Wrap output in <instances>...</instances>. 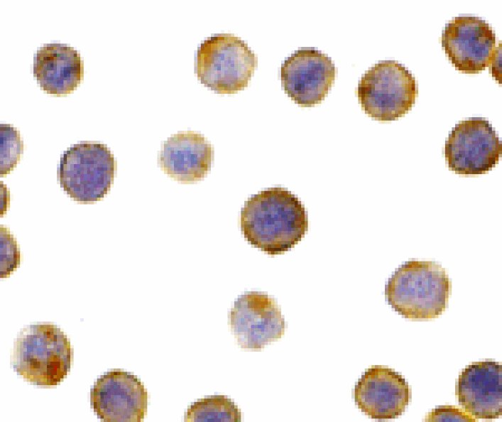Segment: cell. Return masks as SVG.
Masks as SVG:
<instances>
[{"mask_svg": "<svg viewBox=\"0 0 502 422\" xmlns=\"http://www.w3.org/2000/svg\"><path fill=\"white\" fill-rule=\"evenodd\" d=\"M240 224L245 239L269 254H280L294 247L307 227L301 202L280 188L261 191L245 202Z\"/></svg>", "mask_w": 502, "mask_h": 422, "instance_id": "6da1fadb", "label": "cell"}, {"mask_svg": "<svg viewBox=\"0 0 502 422\" xmlns=\"http://www.w3.org/2000/svg\"><path fill=\"white\" fill-rule=\"evenodd\" d=\"M451 282L441 265L408 261L395 271L386 286L389 305L411 320L434 319L448 305Z\"/></svg>", "mask_w": 502, "mask_h": 422, "instance_id": "7a4b0ae2", "label": "cell"}, {"mask_svg": "<svg viewBox=\"0 0 502 422\" xmlns=\"http://www.w3.org/2000/svg\"><path fill=\"white\" fill-rule=\"evenodd\" d=\"M70 355V342L62 331L53 325H35L20 333L13 359L18 373L25 379L50 386L67 374Z\"/></svg>", "mask_w": 502, "mask_h": 422, "instance_id": "3957f363", "label": "cell"}, {"mask_svg": "<svg viewBox=\"0 0 502 422\" xmlns=\"http://www.w3.org/2000/svg\"><path fill=\"white\" fill-rule=\"evenodd\" d=\"M257 65L248 45L231 34H218L205 40L197 56V74L201 83L219 93L244 89Z\"/></svg>", "mask_w": 502, "mask_h": 422, "instance_id": "277c9868", "label": "cell"}, {"mask_svg": "<svg viewBox=\"0 0 502 422\" xmlns=\"http://www.w3.org/2000/svg\"><path fill=\"white\" fill-rule=\"evenodd\" d=\"M116 161L109 149L95 142H81L69 148L60 158V186L75 201L99 200L109 190Z\"/></svg>", "mask_w": 502, "mask_h": 422, "instance_id": "5b68a950", "label": "cell"}, {"mask_svg": "<svg viewBox=\"0 0 502 422\" xmlns=\"http://www.w3.org/2000/svg\"><path fill=\"white\" fill-rule=\"evenodd\" d=\"M417 93L415 78L403 65L393 60L376 64L362 76L359 102L369 117L395 120L410 109Z\"/></svg>", "mask_w": 502, "mask_h": 422, "instance_id": "8992f818", "label": "cell"}, {"mask_svg": "<svg viewBox=\"0 0 502 422\" xmlns=\"http://www.w3.org/2000/svg\"><path fill=\"white\" fill-rule=\"evenodd\" d=\"M501 142L487 120L471 118L456 125L445 143V159L456 173L489 171L501 156Z\"/></svg>", "mask_w": 502, "mask_h": 422, "instance_id": "52a82bcc", "label": "cell"}, {"mask_svg": "<svg viewBox=\"0 0 502 422\" xmlns=\"http://www.w3.org/2000/svg\"><path fill=\"white\" fill-rule=\"evenodd\" d=\"M231 330L241 347L258 350L280 338L285 323L273 298L256 292L244 294L229 314Z\"/></svg>", "mask_w": 502, "mask_h": 422, "instance_id": "ba28073f", "label": "cell"}, {"mask_svg": "<svg viewBox=\"0 0 502 422\" xmlns=\"http://www.w3.org/2000/svg\"><path fill=\"white\" fill-rule=\"evenodd\" d=\"M334 75L331 58L311 48L295 51L285 60L280 70L285 92L302 107H311L324 100Z\"/></svg>", "mask_w": 502, "mask_h": 422, "instance_id": "9c48e42d", "label": "cell"}, {"mask_svg": "<svg viewBox=\"0 0 502 422\" xmlns=\"http://www.w3.org/2000/svg\"><path fill=\"white\" fill-rule=\"evenodd\" d=\"M405 379L392 369L373 366L359 379L354 399L359 409L371 418L391 419L402 414L410 400Z\"/></svg>", "mask_w": 502, "mask_h": 422, "instance_id": "30bf717a", "label": "cell"}, {"mask_svg": "<svg viewBox=\"0 0 502 422\" xmlns=\"http://www.w3.org/2000/svg\"><path fill=\"white\" fill-rule=\"evenodd\" d=\"M456 395L463 410L475 419L502 415V366L492 360L473 362L459 374Z\"/></svg>", "mask_w": 502, "mask_h": 422, "instance_id": "8fae6325", "label": "cell"}, {"mask_svg": "<svg viewBox=\"0 0 502 422\" xmlns=\"http://www.w3.org/2000/svg\"><path fill=\"white\" fill-rule=\"evenodd\" d=\"M92 404L103 421H139L146 406L143 386L134 376L114 371L99 378L92 391Z\"/></svg>", "mask_w": 502, "mask_h": 422, "instance_id": "7c38bea8", "label": "cell"}, {"mask_svg": "<svg viewBox=\"0 0 502 422\" xmlns=\"http://www.w3.org/2000/svg\"><path fill=\"white\" fill-rule=\"evenodd\" d=\"M213 158L211 144L200 134L180 132L169 137L158 153V163L175 180L192 183L204 178Z\"/></svg>", "mask_w": 502, "mask_h": 422, "instance_id": "4fadbf2b", "label": "cell"}, {"mask_svg": "<svg viewBox=\"0 0 502 422\" xmlns=\"http://www.w3.org/2000/svg\"><path fill=\"white\" fill-rule=\"evenodd\" d=\"M82 73L80 55L69 45L47 44L35 55L33 74L47 93H70L80 83Z\"/></svg>", "mask_w": 502, "mask_h": 422, "instance_id": "5bb4252c", "label": "cell"}, {"mask_svg": "<svg viewBox=\"0 0 502 422\" xmlns=\"http://www.w3.org/2000/svg\"><path fill=\"white\" fill-rule=\"evenodd\" d=\"M188 420L238 421L241 413L238 407L227 398L212 396L192 405L187 412Z\"/></svg>", "mask_w": 502, "mask_h": 422, "instance_id": "9a60e30c", "label": "cell"}, {"mask_svg": "<svg viewBox=\"0 0 502 422\" xmlns=\"http://www.w3.org/2000/svg\"><path fill=\"white\" fill-rule=\"evenodd\" d=\"M0 174L11 171L19 161L23 142L18 131L9 124L0 125Z\"/></svg>", "mask_w": 502, "mask_h": 422, "instance_id": "2e32d148", "label": "cell"}, {"mask_svg": "<svg viewBox=\"0 0 502 422\" xmlns=\"http://www.w3.org/2000/svg\"><path fill=\"white\" fill-rule=\"evenodd\" d=\"M1 278L10 275L19 264V251L12 234L4 227L0 229Z\"/></svg>", "mask_w": 502, "mask_h": 422, "instance_id": "e0dca14e", "label": "cell"}, {"mask_svg": "<svg viewBox=\"0 0 502 422\" xmlns=\"http://www.w3.org/2000/svg\"><path fill=\"white\" fill-rule=\"evenodd\" d=\"M425 421H476V419L461 409L454 406H440L433 409L425 417Z\"/></svg>", "mask_w": 502, "mask_h": 422, "instance_id": "ac0fdd59", "label": "cell"}, {"mask_svg": "<svg viewBox=\"0 0 502 422\" xmlns=\"http://www.w3.org/2000/svg\"><path fill=\"white\" fill-rule=\"evenodd\" d=\"M9 195L6 186L1 182V216L3 215L7 209L9 200Z\"/></svg>", "mask_w": 502, "mask_h": 422, "instance_id": "d6986e66", "label": "cell"}]
</instances>
